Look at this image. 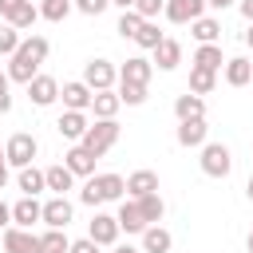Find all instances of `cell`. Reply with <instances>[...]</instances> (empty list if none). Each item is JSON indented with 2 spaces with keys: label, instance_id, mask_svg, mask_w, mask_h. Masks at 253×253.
Instances as JSON below:
<instances>
[{
  "label": "cell",
  "instance_id": "ba28073f",
  "mask_svg": "<svg viewBox=\"0 0 253 253\" xmlns=\"http://www.w3.org/2000/svg\"><path fill=\"white\" fill-rule=\"evenodd\" d=\"M119 233H123V229H119V221H115L111 213H95L91 225H87V237H91L95 245H115Z\"/></svg>",
  "mask_w": 253,
  "mask_h": 253
},
{
  "label": "cell",
  "instance_id": "ffe728a7",
  "mask_svg": "<svg viewBox=\"0 0 253 253\" xmlns=\"http://www.w3.org/2000/svg\"><path fill=\"white\" fill-rule=\"evenodd\" d=\"M115 221H119V229H126V233H142V229H146V221H142V213H138V202H134V198L119 206Z\"/></svg>",
  "mask_w": 253,
  "mask_h": 253
},
{
  "label": "cell",
  "instance_id": "11a10c76",
  "mask_svg": "<svg viewBox=\"0 0 253 253\" xmlns=\"http://www.w3.org/2000/svg\"><path fill=\"white\" fill-rule=\"evenodd\" d=\"M249 83H253V79H249Z\"/></svg>",
  "mask_w": 253,
  "mask_h": 253
},
{
  "label": "cell",
  "instance_id": "f1b7e54d",
  "mask_svg": "<svg viewBox=\"0 0 253 253\" xmlns=\"http://www.w3.org/2000/svg\"><path fill=\"white\" fill-rule=\"evenodd\" d=\"M16 182H20V190H24V198H36L40 190H47V186H43V170H36V166H24Z\"/></svg>",
  "mask_w": 253,
  "mask_h": 253
},
{
  "label": "cell",
  "instance_id": "f35d334b",
  "mask_svg": "<svg viewBox=\"0 0 253 253\" xmlns=\"http://www.w3.org/2000/svg\"><path fill=\"white\" fill-rule=\"evenodd\" d=\"M107 4H111V0H75V8H79L83 16H103Z\"/></svg>",
  "mask_w": 253,
  "mask_h": 253
},
{
  "label": "cell",
  "instance_id": "681fc988",
  "mask_svg": "<svg viewBox=\"0 0 253 253\" xmlns=\"http://www.w3.org/2000/svg\"><path fill=\"white\" fill-rule=\"evenodd\" d=\"M0 91H8V71H0Z\"/></svg>",
  "mask_w": 253,
  "mask_h": 253
},
{
  "label": "cell",
  "instance_id": "db71d44e",
  "mask_svg": "<svg viewBox=\"0 0 253 253\" xmlns=\"http://www.w3.org/2000/svg\"><path fill=\"white\" fill-rule=\"evenodd\" d=\"M249 253H253V249H249Z\"/></svg>",
  "mask_w": 253,
  "mask_h": 253
},
{
  "label": "cell",
  "instance_id": "d4e9b609",
  "mask_svg": "<svg viewBox=\"0 0 253 253\" xmlns=\"http://www.w3.org/2000/svg\"><path fill=\"white\" fill-rule=\"evenodd\" d=\"M190 32H194V40H198V43H217V36H221V24H217L213 16H198V20L190 24Z\"/></svg>",
  "mask_w": 253,
  "mask_h": 253
},
{
  "label": "cell",
  "instance_id": "30bf717a",
  "mask_svg": "<svg viewBox=\"0 0 253 253\" xmlns=\"http://www.w3.org/2000/svg\"><path fill=\"white\" fill-rule=\"evenodd\" d=\"M28 99H32L36 107H51V103L59 99V83H55L51 75H36V79L28 83Z\"/></svg>",
  "mask_w": 253,
  "mask_h": 253
},
{
  "label": "cell",
  "instance_id": "60d3db41",
  "mask_svg": "<svg viewBox=\"0 0 253 253\" xmlns=\"http://www.w3.org/2000/svg\"><path fill=\"white\" fill-rule=\"evenodd\" d=\"M20 4H24V0H0V16H4V20H12V12H16Z\"/></svg>",
  "mask_w": 253,
  "mask_h": 253
},
{
  "label": "cell",
  "instance_id": "7a4b0ae2",
  "mask_svg": "<svg viewBox=\"0 0 253 253\" xmlns=\"http://www.w3.org/2000/svg\"><path fill=\"white\" fill-rule=\"evenodd\" d=\"M123 194H126V178H119V174H91L79 198L87 206H103V202H115Z\"/></svg>",
  "mask_w": 253,
  "mask_h": 253
},
{
  "label": "cell",
  "instance_id": "1f68e13d",
  "mask_svg": "<svg viewBox=\"0 0 253 253\" xmlns=\"http://www.w3.org/2000/svg\"><path fill=\"white\" fill-rule=\"evenodd\" d=\"M213 71H202V67H190V95H210L213 91Z\"/></svg>",
  "mask_w": 253,
  "mask_h": 253
},
{
  "label": "cell",
  "instance_id": "5b68a950",
  "mask_svg": "<svg viewBox=\"0 0 253 253\" xmlns=\"http://www.w3.org/2000/svg\"><path fill=\"white\" fill-rule=\"evenodd\" d=\"M202 170H206L210 178H225V174L233 170L229 146H221V142H206V146H202Z\"/></svg>",
  "mask_w": 253,
  "mask_h": 253
},
{
  "label": "cell",
  "instance_id": "4dcf8cb0",
  "mask_svg": "<svg viewBox=\"0 0 253 253\" xmlns=\"http://www.w3.org/2000/svg\"><path fill=\"white\" fill-rule=\"evenodd\" d=\"M36 20H40V8H36L32 0H24V4H20L16 12H12V20H8V24H12L16 32H24V28H32Z\"/></svg>",
  "mask_w": 253,
  "mask_h": 253
},
{
  "label": "cell",
  "instance_id": "cb8c5ba5",
  "mask_svg": "<svg viewBox=\"0 0 253 253\" xmlns=\"http://www.w3.org/2000/svg\"><path fill=\"white\" fill-rule=\"evenodd\" d=\"M249 79H253V63L249 59H241V55L237 59H225V83L229 87H245Z\"/></svg>",
  "mask_w": 253,
  "mask_h": 253
},
{
  "label": "cell",
  "instance_id": "4fadbf2b",
  "mask_svg": "<svg viewBox=\"0 0 253 253\" xmlns=\"http://www.w3.org/2000/svg\"><path fill=\"white\" fill-rule=\"evenodd\" d=\"M87 126H91V123H87V115H83V111H63V115H59V123H55V130H59L63 138H71V142H79V138L87 134Z\"/></svg>",
  "mask_w": 253,
  "mask_h": 253
},
{
  "label": "cell",
  "instance_id": "3957f363",
  "mask_svg": "<svg viewBox=\"0 0 253 253\" xmlns=\"http://www.w3.org/2000/svg\"><path fill=\"white\" fill-rule=\"evenodd\" d=\"M115 142H119V123H115V119H99V123L87 126V134L79 138V146H83L87 154H95V158H103Z\"/></svg>",
  "mask_w": 253,
  "mask_h": 253
},
{
  "label": "cell",
  "instance_id": "8fae6325",
  "mask_svg": "<svg viewBox=\"0 0 253 253\" xmlns=\"http://www.w3.org/2000/svg\"><path fill=\"white\" fill-rule=\"evenodd\" d=\"M91 95H95V91H91L83 79H75V83H63V87H59V99H63V107H67V111H87V107H91Z\"/></svg>",
  "mask_w": 253,
  "mask_h": 253
},
{
  "label": "cell",
  "instance_id": "f546056e",
  "mask_svg": "<svg viewBox=\"0 0 253 253\" xmlns=\"http://www.w3.org/2000/svg\"><path fill=\"white\" fill-rule=\"evenodd\" d=\"M162 40H166V36L158 32V24H154V20H142V28H138V36H134V43H138L142 51H154V47H158Z\"/></svg>",
  "mask_w": 253,
  "mask_h": 253
},
{
  "label": "cell",
  "instance_id": "7bdbcfd3",
  "mask_svg": "<svg viewBox=\"0 0 253 253\" xmlns=\"http://www.w3.org/2000/svg\"><path fill=\"white\" fill-rule=\"evenodd\" d=\"M8 221H12V206H4V202H0V225H8Z\"/></svg>",
  "mask_w": 253,
  "mask_h": 253
},
{
  "label": "cell",
  "instance_id": "6da1fadb",
  "mask_svg": "<svg viewBox=\"0 0 253 253\" xmlns=\"http://www.w3.org/2000/svg\"><path fill=\"white\" fill-rule=\"evenodd\" d=\"M47 51H51V43H47L43 36H28V40H20V47L12 51V63H8V79H16V83H32V79L40 75V63L47 59Z\"/></svg>",
  "mask_w": 253,
  "mask_h": 253
},
{
  "label": "cell",
  "instance_id": "8992f818",
  "mask_svg": "<svg viewBox=\"0 0 253 253\" xmlns=\"http://www.w3.org/2000/svg\"><path fill=\"white\" fill-rule=\"evenodd\" d=\"M115 79H119V71H115L111 59H91V63L83 67V83H87L91 91H111Z\"/></svg>",
  "mask_w": 253,
  "mask_h": 253
},
{
  "label": "cell",
  "instance_id": "ee69618b",
  "mask_svg": "<svg viewBox=\"0 0 253 253\" xmlns=\"http://www.w3.org/2000/svg\"><path fill=\"white\" fill-rule=\"evenodd\" d=\"M241 16H245V20L253 24V0H241Z\"/></svg>",
  "mask_w": 253,
  "mask_h": 253
},
{
  "label": "cell",
  "instance_id": "9c48e42d",
  "mask_svg": "<svg viewBox=\"0 0 253 253\" xmlns=\"http://www.w3.org/2000/svg\"><path fill=\"white\" fill-rule=\"evenodd\" d=\"M166 20L170 24H194L202 12H206V0H166Z\"/></svg>",
  "mask_w": 253,
  "mask_h": 253
},
{
  "label": "cell",
  "instance_id": "d6986e66",
  "mask_svg": "<svg viewBox=\"0 0 253 253\" xmlns=\"http://www.w3.org/2000/svg\"><path fill=\"white\" fill-rule=\"evenodd\" d=\"M150 71H154V63H146L142 55H134V59L123 63L119 79H123V83H142V87H146V83H150Z\"/></svg>",
  "mask_w": 253,
  "mask_h": 253
},
{
  "label": "cell",
  "instance_id": "f5cc1de1",
  "mask_svg": "<svg viewBox=\"0 0 253 253\" xmlns=\"http://www.w3.org/2000/svg\"><path fill=\"white\" fill-rule=\"evenodd\" d=\"M249 249H253V233H249Z\"/></svg>",
  "mask_w": 253,
  "mask_h": 253
},
{
  "label": "cell",
  "instance_id": "f6af8a7d",
  "mask_svg": "<svg viewBox=\"0 0 253 253\" xmlns=\"http://www.w3.org/2000/svg\"><path fill=\"white\" fill-rule=\"evenodd\" d=\"M4 182H8V158H0V190H4Z\"/></svg>",
  "mask_w": 253,
  "mask_h": 253
},
{
  "label": "cell",
  "instance_id": "ac0fdd59",
  "mask_svg": "<svg viewBox=\"0 0 253 253\" xmlns=\"http://www.w3.org/2000/svg\"><path fill=\"white\" fill-rule=\"evenodd\" d=\"M126 194H130V198L158 194V174H154V170H134V174L126 178Z\"/></svg>",
  "mask_w": 253,
  "mask_h": 253
},
{
  "label": "cell",
  "instance_id": "7c38bea8",
  "mask_svg": "<svg viewBox=\"0 0 253 253\" xmlns=\"http://www.w3.org/2000/svg\"><path fill=\"white\" fill-rule=\"evenodd\" d=\"M40 221H43L47 229H67V221H71V202H67V198H51V202H43Z\"/></svg>",
  "mask_w": 253,
  "mask_h": 253
},
{
  "label": "cell",
  "instance_id": "bcb514c9",
  "mask_svg": "<svg viewBox=\"0 0 253 253\" xmlns=\"http://www.w3.org/2000/svg\"><path fill=\"white\" fill-rule=\"evenodd\" d=\"M111 4H119L123 12H130V8H134V0H111Z\"/></svg>",
  "mask_w": 253,
  "mask_h": 253
},
{
  "label": "cell",
  "instance_id": "e575fe53",
  "mask_svg": "<svg viewBox=\"0 0 253 253\" xmlns=\"http://www.w3.org/2000/svg\"><path fill=\"white\" fill-rule=\"evenodd\" d=\"M40 16L51 20V24H59V20L71 16V0H43V4H40Z\"/></svg>",
  "mask_w": 253,
  "mask_h": 253
},
{
  "label": "cell",
  "instance_id": "9a60e30c",
  "mask_svg": "<svg viewBox=\"0 0 253 253\" xmlns=\"http://www.w3.org/2000/svg\"><path fill=\"white\" fill-rule=\"evenodd\" d=\"M174 115H178V123H190V119H206V99L202 95H178L174 99Z\"/></svg>",
  "mask_w": 253,
  "mask_h": 253
},
{
  "label": "cell",
  "instance_id": "7dc6e473",
  "mask_svg": "<svg viewBox=\"0 0 253 253\" xmlns=\"http://www.w3.org/2000/svg\"><path fill=\"white\" fill-rule=\"evenodd\" d=\"M206 4H210V8H229L233 0H206Z\"/></svg>",
  "mask_w": 253,
  "mask_h": 253
},
{
  "label": "cell",
  "instance_id": "f907efd6",
  "mask_svg": "<svg viewBox=\"0 0 253 253\" xmlns=\"http://www.w3.org/2000/svg\"><path fill=\"white\" fill-rule=\"evenodd\" d=\"M245 43H249V47H253V24H249V32H245Z\"/></svg>",
  "mask_w": 253,
  "mask_h": 253
},
{
  "label": "cell",
  "instance_id": "816d5d0a",
  "mask_svg": "<svg viewBox=\"0 0 253 253\" xmlns=\"http://www.w3.org/2000/svg\"><path fill=\"white\" fill-rule=\"evenodd\" d=\"M245 194H249V202H253V178H249V186H245Z\"/></svg>",
  "mask_w": 253,
  "mask_h": 253
},
{
  "label": "cell",
  "instance_id": "83f0119b",
  "mask_svg": "<svg viewBox=\"0 0 253 253\" xmlns=\"http://www.w3.org/2000/svg\"><path fill=\"white\" fill-rule=\"evenodd\" d=\"M134 202H138V213H142V221H146V225H158V221H162L166 206H162V198H158V194H146V198H134Z\"/></svg>",
  "mask_w": 253,
  "mask_h": 253
},
{
  "label": "cell",
  "instance_id": "d6a6232c",
  "mask_svg": "<svg viewBox=\"0 0 253 253\" xmlns=\"http://www.w3.org/2000/svg\"><path fill=\"white\" fill-rule=\"evenodd\" d=\"M115 95H119V103H126V107L146 103V87H142V83H123V79H119V91H115Z\"/></svg>",
  "mask_w": 253,
  "mask_h": 253
},
{
  "label": "cell",
  "instance_id": "74e56055",
  "mask_svg": "<svg viewBox=\"0 0 253 253\" xmlns=\"http://www.w3.org/2000/svg\"><path fill=\"white\" fill-rule=\"evenodd\" d=\"M162 8H166V0H134V12H138L142 20H154Z\"/></svg>",
  "mask_w": 253,
  "mask_h": 253
},
{
  "label": "cell",
  "instance_id": "d590c367",
  "mask_svg": "<svg viewBox=\"0 0 253 253\" xmlns=\"http://www.w3.org/2000/svg\"><path fill=\"white\" fill-rule=\"evenodd\" d=\"M138 28H142V16L130 8V12H123V16H119V28H115V32H119L123 40H134V36H138Z\"/></svg>",
  "mask_w": 253,
  "mask_h": 253
},
{
  "label": "cell",
  "instance_id": "c3c4849f",
  "mask_svg": "<svg viewBox=\"0 0 253 253\" xmlns=\"http://www.w3.org/2000/svg\"><path fill=\"white\" fill-rule=\"evenodd\" d=\"M115 253H138V249H130V245H115Z\"/></svg>",
  "mask_w": 253,
  "mask_h": 253
},
{
  "label": "cell",
  "instance_id": "4316f807",
  "mask_svg": "<svg viewBox=\"0 0 253 253\" xmlns=\"http://www.w3.org/2000/svg\"><path fill=\"white\" fill-rule=\"evenodd\" d=\"M225 59H221V47L217 43H202L198 51H194V67H202V71H217Z\"/></svg>",
  "mask_w": 253,
  "mask_h": 253
},
{
  "label": "cell",
  "instance_id": "8d00e7d4",
  "mask_svg": "<svg viewBox=\"0 0 253 253\" xmlns=\"http://www.w3.org/2000/svg\"><path fill=\"white\" fill-rule=\"evenodd\" d=\"M20 47V32L12 24H0V55H12Z\"/></svg>",
  "mask_w": 253,
  "mask_h": 253
},
{
  "label": "cell",
  "instance_id": "52a82bcc",
  "mask_svg": "<svg viewBox=\"0 0 253 253\" xmlns=\"http://www.w3.org/2000/svg\"><path fill=\"white\" fill-rule=\"evenodd\" d=\"M0 241H4V253H43L40 237L32 229H20V225H8Z\"/></svg>",
  "mask_w": 253,
  "mask_h": 253
},
{
  "label": "cell",
  "instance_id": "5bb4252c",
  "mask_svg": "<svg viewBox=\"0 0 253 253\" xmlns=\"http://www.w3.org/2000/svg\"><path fill=\"white\" fill-rule=\"evenodd\" d=\"M63 166H67L75 178H91V174H95V154H87V150L75 142V146L63 154Z\"/></svg>",
  "mask_w": 253,
  "mask_h": 253
},
{
  "label": "cell",
  "instance_id": "7402d4cb",
  "mask_svg": "<svg viewBox=\"0 0 253 253\" xmlns=\"http://www.w3.org/2000/svg\"><path fill=\"white\" fill-rule=\"evenodd\" d=\"M154 63H158L162 71H174V67L182 63V43H178V40H162V43L154 47Z\"/></svg>",
  "mask_w": 253,
  "mask_h": 253
},
{
  "label": "cell",
  "instance_id": "484cf974",
  "mask_svg": "<svg viewBox=\"0 0 253 253\" xmlns=\"http://www.w3.org/2000/svg\"><path fill=\"white\" fill-rule=\"evenodd\" d=\"M119 107H123V103H119L115 91H95V95H91V111H95V119H115Z\"/></svg>",
  "mask_w": 253,
  "mask_h": 253
},
{
  "label": "cell",
  "instance_id": "603a6c76",
  "mask_svg": "<svg viewBox=\"0 0 253 253\" xmlns=\"http://www.w3.org/2000/svg\"><path fill=\"white\" fill-rule=\"evenodd\" d=\"M71 182H75V174H71L67 166H47V170H43V186L55 190V198H63V194L71 190Z\"/></svg>",
  "mask_w": 253,
  "mask_h": 253
},
{
  "label": "cell",
  "instance_id": "e0dca14e",
  "mask_svg": "<svg viewBox=\"0 0 253 253\" xmlns=\"http://www.w3.org/2000/svg\"><path fill=\"white\" fill-rule=\"evenodd\" d=\"M206 119H190V123H178V146H206Z\"/></svg>",
  "mask_w": 253,
  "mask_h": 253
},
{
  "label": "cell",
  "instance_id": "277c9868",
  "mask_svg": "<svg viewBox=\"0 0 253 253\" xmlns=\"http://www.w3.org/2000/svg\"><path fill=\"white\" fill-rule=\"evenodd\" d=\"M36 150H40V142H36L32 134H24V130H20V134H12V138H8L4 158H8V166H20V170H24V166H32Z\"/></svg>",
  "mask_w": 253,
  "mask_h": 253
},
{
  "label": "cell",
  "instance_id": "44dd1931",
  "mask_svg": "<svg viewBox=\"0 0 253 253\" xmlns=\"http://www.w3.org/2000/svg\"><path fill=\"white\" fill-rule=\"evenodd\" d=\"M174 237L162 229V225H146L142 229V253H170Z\"/></svg>",
  "mask_w": 253,
  "mask_h": 253
},
{
  "label": "cell",
  "instance_id": "b9f144b4",
  "mask_svg": "<svg viewBox=\"0 0 253 253\" xmlns=\"http://www.w3.org/2000/svg\"><path fill=\"white\" fill-rule=\"evenodd\" d=\"M8 111H12V95H8V91H0V115H8Z\"/></svg>",
  "mask_w": 253,
  "mask_h": 253
},
{
  "label": "cell",
  "instance_id": "2e32d148",
  "mask_svg": "<svg viewBox=\"0 0 253 253\" xmlns=\"http://www.w3.org/2000/svg\"><path fill=\"white\" fill-rule=\"evenodd\" d=\"M40 213H43V206H40L36 198H20V202L12 206V225H20V229H32V225L40 221Z\"/></svg>",
  "mask_w": 253,
  "mask_h": 253
},
{
  "label": "cell",
  "instance_id": "836d02e7",
  "mask_svg": "<svg viewBox=\"0 0 253 253\" xmlns=\"http://www.w3.org/2000/svg\"><path fill=\"white\" fill-rule=\"evenodd\" d=\"M40 245H43V253H67V249H71V241H67L63 229H47V233H40Z\"/></svg>",
  "mask_w": 253,
  "mask_h": 253
},
{
  "label": "cell",
  "instance_id": "ab89813d",
  "mask_svg": "<svg viewBox=\"0 0 253 253\" xmlns=\"http://www.w3.org/2000/svg\"><path fill=\"white\" fill-rule=\"evenodd\" d=\"M67 253H99V245L91 241V237H79V241H71V249Z\"/></svg>",
  "mask_w": 253,
  "mask_h": 253
}]
</instances>
